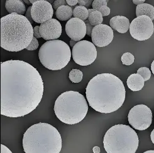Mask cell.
Listing matches in <instances>:
<instances>
[{
    "mask_svg": "<svg viewBox=\"0 0 154 153\" xmlns=\"http://www.w3.org/2000/svg\"><path fill=\"white\" fill-rule=\"evenodd\" d=\"M44 86L37 69L25 62L1 64V114L18 118L31 113L41 102Z\"/></svg>",
    "mask_w": 154,
    "mask_h": 153,
    "instance_id": "cell-1",
    "label": "cell"
},
{
    "mask_svg": "<svg viewBox=\"0 0 154 153\" xmlns=\"http://www.w3.org/2000/svg\"><path fill=\"white\" fill-rule=\"evenodd\" d=\"M86 95L91 107L100 113L109 114L123 106L126 90L123 82L116 76L103 73L90 80Z\"/></svg>",
    "mask_w": 154,
    "mask_h": 153,
    "instance_id": "cell-2",
    "label": "cell"
},
{
    "mask_svg": "<svg viewBox=\"0 0 154 153\" xmlns=\"http://www.w3.org/2000/svg\"><path fill=\"white\" fill-rule=\"evenodd\" d=\"M33 28L27 18L17 13L1 18V46L12 52L26 49L33 40Z\"/></svg>",
    "mask_w": 154,
    "mask_h": 153,
    "instance_id": "cell-3",
    "label": "cell"
},
{
    "mask_svg": "<svg viewBox=\"0 0 154 153\" xmlns=\"http://www.w3.org/2000/svg\"><path fill=\"white\" fill-rule=\"evenodd\" d=\"M23 148L25 153H60L61 136L52 125L40 122L26 130L23 137Z\"/></svg>",
    "mask_w": 154,
    "mask_h": 153,
    "instance_id": "cell-4",
    "label": "cell"
},
{
    "mask_svg": "<svg viewBox=\"0 0 154 153\" xmlns=\"http://www.w3.org/2000/svg\"><path fill=\"white\" fill-rule=\"evenodd\" d=\"M54 110L61 122L73 125L85 119L88 111V104L83 95L71 90L62 93L57 97Z\"/></svg>",
    "mask_w": 154,
    "mask_h": 153,
    "instance_id": "cell-5",
    "label": "cell"
},
{
    "mask_svg": "<svg viewBox=\"0 0 154 153\" xmlns=\"http://www.w3.org/2000/svg\"><path fill=\"white\" fill-rule=\"evenodd\" d=\"M103 145L107 153H135L139 138L129 126L116 124L107 130L103 138Z\"/></svg>",
    "mask_w": 154,
    "mask_h": 153,
    "instance_id": "cell-6",
    "label": "cell"
},
{
    "mask_svg": "<svg viewBox=\"0 0 154 153\" xmlns=\"http://www.w3.org/2000/svg\"><path fill=\"white\" fill-rule=\"evenodd\" d=\"M71 50L69 45L60 40L47 41L40 47L38 58L45 68L59 70L64 68L71 60Z\"/></svg>",
    "mask_w": 154,
    "mask_h": 153,
    "instance_id": "cell-7",
    "label": "cell"
},
{
    "mask_svg": "<svg viewBox=\"0 0 154 153\" xmlns=\"http://www.w3.org/2000/svg\"><path fill=\"white\" fill-rule=\"evenodd\" d=\"M72 56L74 61L81 66H88L94 63L97 58L95 45L88 40L77 42L72 48Z\"/></svg>",
    "mask_w": 154,
    "mask_h": 153,
    "instance_id": "cell-8",
    "label": "cell"
},
{
    "mask_svg": "<svg viewBox=\"0 0 154 153\" xmlns=\"http://www.w3.org/2000/svg\"><path fill=\"white\" fill-rule=\"evenodd\" d=\"M128 119L129 124L135 129L144 130L148 129L152 124V110L144 104L137 105L130 110Z\"/></svg>",
    "mask_w": 154,
    "mask_h": 153,
    "instance_id": "cell-9",
    "label": "cell"
},
{
    "mask_svg": "<svg viewBox=\"0 0 154 153\" xmlns=\"http://www.w3.org/2000/svg\"><path fill=\"white\" fill-rule=\"evenodd\" d=\"M131 36L138 41L149 39L154 32L152 20L146 16L137 17L132 21L130 25Z\"/></svg>",
    "mask_w": 154,
    "mask_h": 153,
    "instance_id": "cell-10",
    "label": "cell"
},
{
    "mask_svg": "<svg viewBox=\"0 0 154 153\" xmlns=\"http://www.w3.org/2000/svg\"><path fill=\"white\" fill-rule=\"evenodd\" d=\"M31 15L33 22L42 24L52 19L54 8L52 4L45 0H37L32 6Z\"/></svg>",
    "mask_w": 154,
    "mask_h": 153,
    "instance_id": "cell-11",
    "label": "cell"
},
{
    "mask_svg": "<svg viewBox=\"0 0 154 153\" xmlns=\"http://www.w3.org/2000/svg\"><path fill=\"white\" fill-rule=\"evenodd\" d=\"M114 38L113 29L107 25L101 24L94 27L91 38L93 44L98 47L109 45Z\"/></svg>",
    "mask_w": 154,
    "mask_h": 153,
    "instance_id": "cell-12",
    "label": "cell"
},
{
    "mask_svg": "<svg viewBox=\"0 0 154 153\" xmlns=\"http://www.w3.org/2000/svg\"><path fill=\"white\" fill-rule=\"evenodd\" d=\"M66 32L71 40L78 42L86 36V25L84 21L79 18H72L66 25Z\"/></svg>",
    "mask_w": 154,
    "mask_h": 153,
    "instance_id": "cell-13",
    "label": "cell"
},
{
    "mask_svg": "<svg viewBox=\"0 0 154 153\" xmlns=\"http://www.w3.org/2000/svg\"><path fill=\"white\" fill-rule=\"evenodd\" d=\"M40 33L45 40H57L62 33L61 24L58 20L52 18L40 25Z\"/></svg>",
    "mask_w": 154,
    "mask_h": 153,
    "instance_id": "cell-14",
    "label": "cell"
},
{
    "mask_svg": "<svg viewBox=\"0 0 154 153\" xmlns=\"http://www.w3.org/2000/svg\"><path fill=\"white\" fill-rule=\"evenodd\" d=\"M109 25L112 29L120 33H125L129 30L130 23L129 20L125 16H116L110 20Z\"/></svg>",
    "mask_w": 154,
    "mask_h": 153,
    "instance_id": "cell-15",
    "label": "cell"
},
{
    "mask_svg": "<svg viewBox=\"0 0 154 153\" xmlns=\"http://www.w3.org/2000/svg\"><path fill=\"white\" fill-rule=\"evenodd\" d=\"M5 8L10 14L17 13L24 16L26 13L25 5L21 0H6Z\"/></svg>",
    "mask_w": 154,
    "mask_h": 153,
    "instance_id": "cell-16",
    "label": "cell"
},
{
    "mask_svg": "<svg viewBox=\"0 0 154 153\" xmlns=\"http://www.w3.org/2000/svg\"><path fill=\"white\" fill-rule=\"evenodd\" d=\"M128 87L132 91L137 92L141 90L145 84V81L142 76L138 74L130 75L127 80Z\"/></svg>",
    "mask_w": 154,
    "mask_h": 153,
    "instance_id": "cell-17",
    "label": "cell"
},
{
    "mask_svg": "<svg viewBox=\"0 0 154 153\" xmlns=\"http://www.w3.org/2000/svg\"><path fill=\"white\" fill-rule=\"evenodd\" d=\"M136 15L149 16L152 20H154V6L150 4L143 3L138 5L136 8Z\"/></svg>",
    "mask_w": 154,
    "mask_h": 153,
    "instance_id": "cell-18",
    "label": "cell"
},
{
    "mask_svg": "<svg viewBox=\"0 0 154 153\" xmlns=\"http://www.w3.org/2000/svg\"><path fill=\"white\" fill-rule=\"evenodd\" d=\"M73 15V10L67 5L62 6L56 10L55 16L60 21H66L71 19Z\"/></svg>",
    "mask_w": 154,
    "mask_h": 153,
    "instance_id": "cell-19",
    "label": "cell"
},
{
    "mask_svg": "<svg viewBox=\"0 0 154 153\" xmlns=\"http://www.w3.org/2000/svg\"><path fill=\"white\" fill-rule=\"evenodd\" d=\"M106 0H94L92 3L93 9L100 11L103 16H106L110 14V9L107 6Z\"/></svg>",
    "mask_w": 154,
    "mask_h": 153,
    "instance_id": "cell-20",
    "label": "cell"
},
{
    "mask_svg": "<svg viewBox=\"0 0 154 153\" xmlns=\"http://www.w3.org/2000/svg\"><path fill=\"white\" fill-rule=\"evenodd\" d=\"M88 13V20L93 26H96L102 24L103 22V16L100 11L94 9H89Z\"/></svg>",
    "mask_w": 154,
    "mask_h": 153,
    "instance_id": "cell-21",
    "label": "cell"
},
{
    "mask_svg": "<svg viewBox=\"0 0 154 153\" xmlns=\"http://www.w3.org/2000/svg\"><path fill=\"white\" fill-rule=\"evenodd\" d=\"M88 10L87 8L81 6H76L73 10V16L75 18H79L82 21L88 19Z\"/></svg>",
    "mask_w": 154,
    "mask_h": 153,
    "instance_id": "cell-22",
    "label": "cell"
},
{
    "mask_svg": "<svg viewBox=\"0 0 154 153\" xmlns=\"http://www.w3.org/2000/svg\"><path fill=\"white\" fill-rule=\"evenodd\" d=\"M69 78L70 80L73 83H79L82 80L83 74L78 69H72L69 72Z\"/></svg>",
    "mask_w": 154,
    "mask_h": 153,
    "instance_id": "cell-23",
    "label": "cell"
},
{
    "mask_svg": "<svg viewBox=\"0 0 154 153\" xmlns=\"http://www.w3.org/2000/svg\"><path fill=\"white\" fill-rule=\"evenodd\" d=\"M121 60L123 64L125 65H131L134 62L135 57L134 55H132L131 53L127 52L123 54Z\"/></svg>",
    "mask_w": 154,
    "mask_h": 153,
    "instance_id": "cell-24",
    "label": "cell"
},
{
    "mask_svg": "<svg viewBox=\"0 0 154 153\" xmlns=\"http://www.w3.org/2000/svg\"><path fill=\"white\" fill-rule=\"evenodd\" d=\"M137 74L142 76L145 82L149 80L151 77V72L147 67L140 68L137 70Z\"/></svg>",
    "mask_w": 154,
    "mask_h": 153,
    "instance_id": "cell-25",
    "label": "cell"
},
{
    "mask_svg": "<svg viewBox=\"0 0 154 153\" xmlns=\"http://www.w3.org/2000/svg\"><path fill=\"white\" fill-rule=\"evenodd\" d=\"M38 46H39V43H38V41L37 38L33 37L32 42L30 43V44L29 46H28V47L26 48V49L27 50L33 51V50H37L38 48Z\"/></svg>",
    "mask_w": 154,
    "mask_h": 153,
    "instance_id": "cell-26",
    "label": "cell"
},
{
    "mask_svg": "<svg viewBox=\"0 0 154 153\" xmlns=\"http://www.w3.org/2000/svg\"><path fill=\"white\" fill-rule=\"evenodd\" d=\"M66 4L67 2L65 0H55L53 3V8L57 10L59 7L64 5H66Z\"/></svg>",
    "mask_w": 154,
    "mask_h": 153,
    "instance_id": "cell-27",
    "label": "cell"
},
{
    "mask_svg": "<svg viewBox=\"0 0 154 153\" xmlns=\"http://www.w3.org/2000/svg\"><path fill=\"white\" fill-rule=\"evenodd\" d=\"M85 23L86 25V30H87V33L86 34H88V36L91 37V34H92V31L94 28V26H93L89 22V20H86L85 21Z\"/></svg>",
    "mask_w": 154,
    "mask_h": 153,
    "instance_id": "cell-28",
    "label": "cell"
},
{
    "mask_svg": "<svg viewBox=\"0 0 154 153\" xmlns=\"http://www.w3.org/2000/svg\"><path fill=\"white\" fill-rule=\"evenodd\" d=\"M93 1H91V0H79L78 1V4L79 6H84V7H89L91 4L93 3Z\"/></svg>",
    "mask_w": 154,
    "mask_h": 153,
    "instance_id": "cell-29",
    "label": "cell"
},
{
    "mask_svg": "<svg viewBox=\"0 0 154 153\" xmlns=\"http://www.w3.org/2000/svg\"><path fill=\"white\" fill-rule=\"evenodd\" d=\"M31 10H32V6H30L29 8H28V9H27V10L26 11L25 16L31 23V24H32V23H33V20L32 19V15H31Z\"/></svg>",
    "mask_w": 154,
    "mask_h": 153,
    "instance_id": "cell-30",
    "label": "cell"
},
{
    "mask_svg": "<svg viewBox=\"0 0 154 153\" xmlns=\"http://www.w3.org/2000/svg\"><path fill=\"white\" fill-rule=\"evenodd\" d=\"M33 36L36 38H42L40 33V26H35L33 29Z\"/></svg>",
    "mask_w": 154,
    "mask_h": 153,
    "instance_id": "cell-31",
    "label": "cell"
},
{
    "mask_svg": "<svg viewBox=\"0 0 154 153\" xmlns=\"http://www.w3.org/2000/svg\"><path fill=\"white\" fill-rule=\"evenodd\" d=\"M1 153H13L10 149H8L3 144H1Z\"/></svg>",
    "mask_w": 154,
    "mask_h": 153,
    "instance_id": "cell-32",
    "label": "cell"
},
{
    "mask_svg": "<svg viewBox=\"0 0 154 153\" xmlns=\"http://www.w3.org/2000/svg\"><path fill=\"white\" fill-rule=\"evenodd\" d=\"M66 2L69 6H74L78 3V0H67Z\"/></svg>",
    "mask_w": 154,
    "mask_h": 153,
    "instance_id": "cell-33",
    "label": "cell"
},
{
    "mask_svg": "<svg viewBox=\"0 0 154 153\" xmlns=\"http://www.w3.org/2000/svg\"><path fill=\"white\" fill-rule=\"evenodd\" d=\"M145 2V0H133V3H134L135 4H137V6L143 4Z\"/></svg>",
    "mask_w": 154,
    "mask_h": 153,
    "instance_id": "cell-34",
    "label": "cell"
},
{
    "mask_svg": "<svg viewBox=\"0 0 154 153\" xmlns=\"http://www.w3.org/2000/svg\"><path fill=\"white\" fill-rule=\"evenodd\" d=\"M94 153H100V148L98 146H94L93 149Z\"/></svg>",
    "mask_w": 154,
    "mask_h": 153,
    "instance_id": "cell-35",
    "label": "cell"
},
{
    "mask_svg": "<svg viewBox=\"0 0 154 153\" xmlns=\"http://www.w3.org/2000/svg\"><path fill=\"white\" fill-rule=\"evenodd\" d=\"M150 139L152 143L154 144V129H153V130L152 131V133L150 134Z\"/></svg>",
    "mask_w": 154,
    "mask_h": 153,
    "instance_id": "cell-36",
    "label": "cell"
},
{
    "mask_svg": "<svg viewBox=\"0 0 154 153\" xmlns=\"http://www.w3.org/2000/svg\"><path fill=\"white\" fill-rule=\"evenodd\" d=\"M76 41L72 40H71V41H70V46H71V48H73L74 46V45L76 44Z\"/></svg>",
    "mask_w": 154,
    "mask_h": 153,
    "instance_id": "cell-37",
    "label": "cell"
},
{
    "mask_svg": "<svg viewBox=\"0 0 154 153\" xmlns=\"http://www.w3.org/2000/svg\"><path fill=\"white\" fill-rule=\"evenodd\" d=\"M151 70L154 75V60L152 62V63L151 64Z\"/></svg>",
    "mask_w": 154,
    "mask_h": 153,
    "instance_id": "cell-38",
    "label": "cell"
},
{
    "mask_svg": "<svg viewBox=\"0 0 154 153\" xmlns=\"http://www.w3.org/2000/svg\"><path fill=\"white\" fill-rule=\"evenodd\" d=\"M143 153H154V150H149L144 152Z\"/></svg>",
    "mask_w": 154,
    "mask_h": 153,
    "instance_id": "cell-39",
    "label": "cell"
},
{
    "mask_svg": "<svg viewBox=\"0 0 154 153\" xmlns=\"http://www.w3.org/2000/svg\"><path fill=\"white\" fill-rule=\"evenodd\" d=\"M37 2V1H36V0H30V3L32 4H33L35 3H36Z\"/></svg>",
    "mask_w": 154,
    "mask_h": 153,
    "instance_id": "cell-40",
    "label": "cell"
},
{
    "mask_svg": "<svg viewBox=\"0 0 154 153\" xmlns=\"http://www.w3.org/2000/svg\"><path fill=\"white\" fill-rule=\"evenodd\" d=\"M23 2L26 3L27 4H31V3H30V1H27V0H24Z\"/></svg>",
    "mask_w": 154,
    "mask_h": 153,
    "instance_id": "cell-41",
    "label": "cell"
},
{
    "mask_svg": "<svg viewBox=\"0 0 154 153\" xmlns=\"http://www.w3.org/2000/svg\"><path fill=\"white\" fill-rule=\"evenodd\" d=\"M47 2H48V3H54V2H53V1H47Z\"/></svg>",
    "mask_w": 154,
    "mask_h": 153,
    "instance_id": "cell-42",
    "label": "cell"
}]
</instances>
